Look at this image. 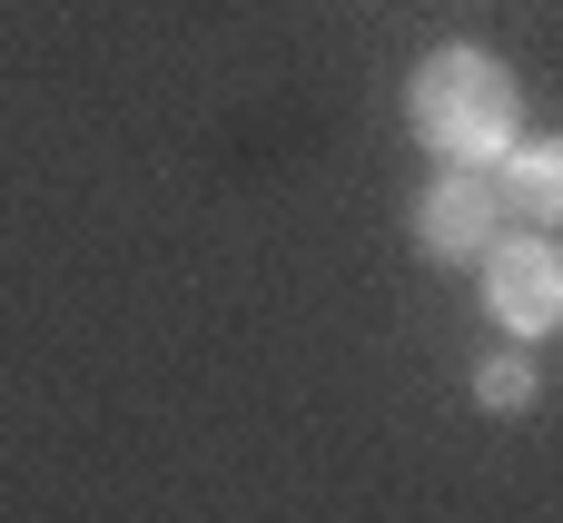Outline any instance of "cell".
I'll return each mask as SVG.
<instances>
[{
	"mask_svg": "<svg viewBox=\"0 0 563 523\" xmlns=\"http://www.w3.org/2000/svg\"><path fill=\"white\" fill-rule=\"evenodd\" d=\"M485 307L515 346L563 336V247L554 237H495L485 247Z\"/></svg>",
	"mask_w": 563,
	"mask_h": 523,
	"instance_id": "3",
	"label": "cell"
},
{
	"mask_svg": "<svg viewBox=\"0 0 563 523\" xmlns=\"http://www.w3.org/2000/svg\"><path fill=\"white\" fill-rule=\"evenodd\" d=\"M505 237V188L495 168H435L416 198V247L435 267H485V247Z\"/></svg>",
	"mask_w": 563,
	"mask_h": 523,
	"instance_id": "2",
	"label": "cell"
},
{
	"mask_svg": "<svg viewBox=\"0 0 563 523\" xmlns=\"http://www.w3.org/2000/svg\"><path fill=\"white\" fill-rule=\"evenodd\" d=\"M475 405H485V415H525V405H534V346H495V356L475 366Z\"/></svg>",
	"mask_w": 563,
	"mask_h": 523,
	"instance_id": "5",
	"label": "cell"
},
{
	"mask_svg": "<svg viewBox=\"0 0 563 523\" xmlns=\"http://www.w3.org/2000/svg\"><path fill=\"white\" fill-rule=\"evenodd\" d=\"M406 119L445 168H495L525 138V99H515V69L495 49H435L406 79Z\"/></svg>",
	"mask_w": 563,
	"mask_h": 523,
	"instance_id": "1",
	"label": "cell"
},
{
	"mask_svg": "<svg viewBox=\"0 0 563 523\" xmlns=\"http://www.w3.org/2000/svg\"><path fill=\"white\" fill-rule=\"evenodd\" d=\"M495 188H505V218L563 237V138H515L495 158Z\"/></svg>",
	"mask_w": 563,
	"mask_h": 523,
	"instance_id": "4",
	"label": "cell"
}]
</instances>
